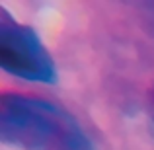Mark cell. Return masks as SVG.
Returning <instances> with one entry per match:
<instances>
[{
  "label": "cell",
  "mask_w": 154,
  "mask_h": 150,
  "mask_svg": "<svg viewBox=\"0 0 154 150\" xmlns=\"http://www.w3.org/2000/svg\"><path fill=\"white\" fill-rule=\"evenodd\" d=\"M0 66L29 82H57V68L31 27L0 14Z\"/></svg>",
  "instance_id": "cell-2"
},
{
  "label": "cell",
  "mask_w": 154,
  "mask_h": 150,
  "mask_svg": "<svg viewBox=\"0 0 154 150\" xmlns=\"http://www.w3.org/2000/svg\"><path fill=\"white\" fill-rule=\"evenodd\" d=\"M0 136L6 144L23 150H94L66 109L22 94L0 98Z\"/></svg>",
  "instance_id": "cell-1"
}]
</instances>
